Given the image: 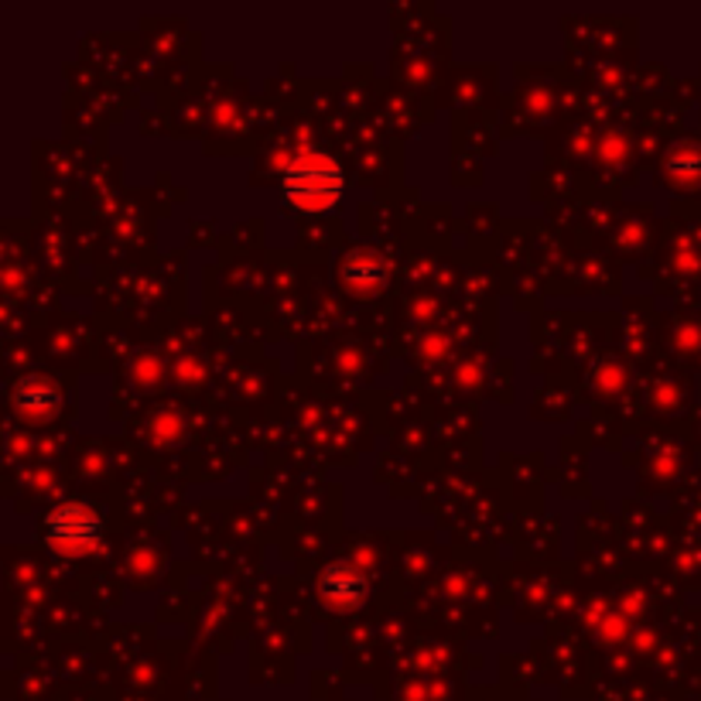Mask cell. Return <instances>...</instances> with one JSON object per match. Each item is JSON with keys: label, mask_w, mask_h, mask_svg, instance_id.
Segmentation results:
<instances>
[{"label": "cell", "mask_w": 701, "mask_h": 701, "mask_svg": "<svg viewBox=\"0 0 701 701\" xmlns=\"http://www.w3.org/2000/svg\"><path fill=\"white\" fill-rule=\"evenodd\" d=\"M346 192L343 165L325 151H302L280 171V196L298 213H329Z\"/></svg>", "instance_id": "cell-1"}, {"label": "cell", "mask_w": 701, "mask_h": 701, "mask_svg": "<svg viewBox=\"0 0 701 701\" xmlns=\"http://www.w3.org/2000/svg\"><path fill=\"white\" fill-rule=\"evenodd\" d=\"M103 541V517L89 503L69 500L45 517V544L62 557H82Z\"/></svg>", "instance_id": "cell-2"}, {"label": "cell", "mask_w": 701, "mask_h": 701, "mask_svg": "<svg viewBox=\"0 0 701 701\" xmlns=\"http://www.w3.org/2000/svg\"><path fill=\"white\" fill-rule=\"evenodd\" d=\"M318 595L336 613H353L366 602V575L356 561H333L329 569L318 575Z\"/></svg>", "instance_id": "cell-3"}, {"label": "cell", "mask_w": 701, "mask_h": 701, "mask_svg": "<svg viewBox=\"0 0 701 701\" xmlns=\"http://www.w3.org/2000/svg\"><path fill=\"white\" fill-rule=\"evenodd\" d=\"M343 285L353 295H363V298L381 295L387 288V264L369 250L349 254L346 264H343Z\"/></svg>", "instance_id": "cell-4"}, {"label": "cell", "mask_w": 701, "mask_h": 701, "mask_svg": "<svg viewBox=\"0 0 701 701\" xmlns=\"http://www.w3.org/2000/svg\"><path fill=\"white\" fill-rule=\"evenodd\" d=\"M11 401H14V411L28 421H49L59 411V391L49 381H38V377L21 381Z\"/></svg>", "instance_id": "cell-5"}, {"label": "cell", "mask_w": 701, "mask_h": 701, "mask_svg": "<svg viewBox=\"0 0 701 701\" xmlns=\"http://www.w3.org/2000/svg\"><path fill=\"white\" fill-rule=\"evenodd\" d=\"M668 171H671L678 181H684V185L698 181V178H701V151L691 148V145L674 148L671 158H668Z\"/></svg>", "instance_id": "cell-6"}, {"label": "cell", "mask_w": 701, "mask_h": 701, "mask_svg": "<svg viewBox=\"0 0 701 701\" xmlns=\"http://www.w3.org/2000/svg\"><path fill=\"white\" fill-rule=\"evenodd\" d=\"M178 435H181V417L175 411L158 414V421H155V438L158 442H175Z\"/></svg>", "instance_id": "cell-7"}, {"label": "cell", "mask_w": 701, "mask_h": 701, "mask_svg": "<svg viewBox=\"0 0 701 701\" xmlns=\"http://www.w3.org/2000/svg\"><path fill=\"white\" fill-rule=\"evenodd\" d=\"M158 373H161V363L155 356H140V363L134 366V377L140 384H155L158 381Z\"/></svg>", "instance_id": "cell-8"}, {"label": "cell", "mask_w": 701, "mask_h": 701, "mask_svg": "<svg viewBox=\"0 0 701 701\" xmlns=\"http://www.w3.org/2000/svg\"><path fill=\"white\" fill-rule=\"evenodd\" d=\"M421 356H425V359H442L445 356V339L428 336L425 343H421Z\"/></svg>", "instance_id": "cell-9"}, {"label": "cell", "mask_w": 701, "mask_h": 701, "mask_svg": "<svg viewBox=\"0 0 701 701\" xmlns=\"http://www.w3.org/2000/svg\"><path fill=\"white\" fill-rule=\"evenodd\" d=\"M605 155H610V158H620V155H623V137H620V134H610V137H605Z\"/></svg>", "instance_id": "cell-10"}]
</instances>
